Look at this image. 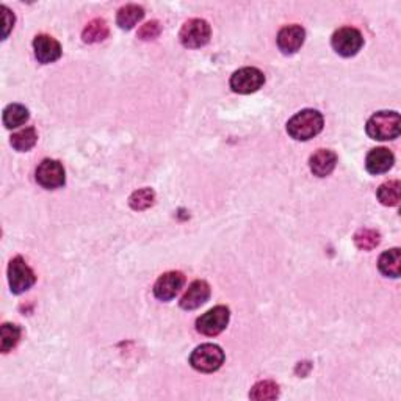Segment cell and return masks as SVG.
I'll return each instance as SVG.
<instances>
[{
    "label": "cell",
    "instance_id": "cell-17",
    "mask_svg": "<svg viewBox=\"0 0 401 401\" xmlns=\"http://www.w3.org/2000/svg\"><path fill=\"white\" fill-rule=\"evenodd\" d=\"M143 18H144V10L142 8V6L130 4V5L123 6V8H119L118 16H116V24L119 25V29L130 30Z\"/></svg>",
    "mask_w": 401,
    "mask_h": 401
},
{
    "label": "cell",
    "instance_id": "cell-6",
    "mask_svg": "<svg viewBox=\"0 0 401 401\" xmlns=\"http://www.w3.org/2000/svg\"><path fill=\"white\" fill-rule=\"evenodd\" d=\"M8 283L13 293L20 295L29 290V288L37 283L33 270L25 264L23 257H15L8 265Z\"/></svg>",
    "mask_w": 401,
    "mask_h": 401
},
{
    "label": "cell",
    "instance_id": "cell-27",
    "mask_svg": "<svg viewBox=\"0 0 401 401\" xmlns=\"http://www.w3.org/2000/svg\"><path fill=\"white\" fill-rule=\"evenodd\" d=\"M2 11H4V33H2V39L8 38V35L13 29V25H15V15L6 8V6H2Z\"/></svg>",
    "mask_w": 401,
    "mask_h": 401
},
{
    "label": "cell",
    "instance_id": "cell-25",
    "mask_svg": "<svg viewBox=\"0 0 401 401\" xmlns=\"http://www.w3.org/2000/svg\"><path fill=\"white\" fill-rule=\"evenodd\" d=\"M379 242H381V235H379V232L373 229H361L354 235V243L357 248L362 251H370L376 248Z\"/></svg>",
    "mask_w": 401,
    "mask_h": 401
},
{
    "label": "cell",
    "instance_id": "cell-4",
    "mask_svg": "<svg viewBox=\"0 0 401 401\" xmlns=\"http://www.w3.org/2000/svg\"><path fill=\"white\" fill-rule=\"evenodd\" d=\"M229 319V309L226 306H216L196 320V329L204 335L214 337L228 328Z\"/></svg>",
    "mask_w": 401,
    "mask_h": 401
},
{
    "label": "cell",
    "instance_id": "cell-21",
    "mask_svg": "<svg viewBox=\"0 0 401 401\" xmlns=\"http://www.w3.org/2000/svg\"><path fill=\"white\" fill-rule=\"evenodd\" d=\"M38 142V133L35 128H27L24 130H19L13 133L11 137V146L19 152H27Z\"/></svg>",
    "mask_w": 401,
    "mask_h": 401
},
{
    "label": "cell",
    "instance_id": "cell-11",
    "mask_svg": "<svg viewBox=\"0 0 401 401\" xmlns=\"http://www.w3.org/2000/svg\"><path fill=\"white\" fill-rule=\"evenodd\" d=\"M35 57L39 63L47 65V63L57 61L61 57V46L55 38L49 35H38L33 41Z\"/></svg>",
    "mask_w": 401,
    "mask_h": 401
},
{
    "label": "cell",
    "instance_id": "cell-12",
    "mask_svg": "<svg viewBox=\"0 0 401 401\" xmlns=\"http://www.w3.org/2000/svg\"><path fill=\"white\" fill-rule=\"evenodd\" d=\"M304 39L306 32L301 25H287L278 33V47L283 54H295L304 44Z\"/></svg>",
    "mask_w": 401,
    "mask_h": 401
},
{
    "label": "cell",
    "instance_id": "cell-5",
    "mask_svg": "<svg viewBox=\"0 0 401 401\" xmlns=\"http://www.w3.org/2000/svg\"><path fill=\"white\" fill-rule=\"evenodd\" d=\"M334 51L342 57H354L364 46L362 33L353 27H342L333 35L331 39Z\"/></svg>",
    "mask_w": 401,
    "mask_h": 401
},
{
    "label": "cell",
    "instance_id": "cell-19",
    "mask_svg": "<svg viewBox=\"0 0 401 401\" xmlns=\"http://www.w3.org/2000/svg\"><path fill=\"white\" fill-rule=\"evenodd\" d=\"M109 33H110L109 25L104 19H93L91 23H88L85 29H83L82 38L85 43L94 44V43H101V41H104L109 37Z\"/></svg>",
    "mask_w": 401,
    "mask_h": 401
},
{
    "label": "cell",
    "instance_id": "cell-23",
    "mask_svg": "<svg viewBox=\"0 0 401 401\" xmlns=\"http://www.w3.org/2000/svg\"><path fill=\"white\" fill-rule=\"evenodd\" d=\"M154 201H156V193L151 188H142L133 192L129 198V206L133 210H146L151 206H154Z\"/></svg>",
    "mask_w": 401,
    "mask_h": 401
},
{
    "label": "cell",
    "instance_id": "cell-18",
    "mask_svg": "<svg viewBox=\"0 0 401 401\" xmlns=\"http://www.w3.org/2000/svg\"><path fill=\"white\" fill-rule=\"evenodd\" d=\"M29 110L20 104H11L4 110V124L6 129H15L29 121Z\"/></svg>",
    "mask_w": 401,
    "mask_h": 401
},
{
    "label": "cell",
    "instance_id": "cell-15",
    "mask_svg": "<svg viewBox=\"0 0 401 401\" xmlns=\"http://www.w3.org/2000/svg\"><path fill=\"white\" fill-rule=\"evenodd\" d=\"M337 165V154L331 149H319L309 160L311 171L316 178H326Z\"/></svg>",
    "mask_w": 401,
    "mask_h": 401
},
{
    "label": "cell",
    "instance_id": "cell-3",
    "mask_svg": "<svg viewBox=\"0 0 401 401\" xmlns=\"http://www.w3.org/2000/svg\"><path fill=\"white\" fill-rule=\"evenodd\" d=\"M224 362L223 350L214 343H204L196 348L190 356L192 367L202 373H212L221 367Z\"/></svg>",
    "mask_w": 401,
    "mask_h": 401
},
{
    "label": "cell",
    "instance_id": "cell-13",
    "mask_svg": "<svg viewBox=\"0 0 401 401\" xmlns=\"http://www.w3.org/2000/svg\"><path fill=\"white\" fill-rule=\"evenodd\" d=\"M209 298H210V285L206 283V280H195V283L190 284L187 292L184 293V297H182L180 307L185 309V311H193V309H198L199 306H202Z\"/></svg>",
    "mask_w": 401,
    "mask_h": 401
},
{
    "label": "cell",
    "instance_id": "cell-14",
    "mask_svg": "<svg viewBox=\"0 0 401 401\" xmlns=\"http://www.w3.org/2000/svg\"><path fill=\"white\" fill-rule=\"evenodd\" d=\"M393 161H395V157L387 147H376V149H371L367 156L365 168L370 174H383L390 170Z\"/></svg>",
    "mask_w": 401,
    "mask_h": 401
},
{
    "label": "cell",
    "instance_id": "cell-8",
    "mask_svg": "<svg viewBox=\"0 0 401 401\" xmlns=\"http://www.w3.org/2000/svg\"><path fill=\"white\" fill-rule=\"evenodd\" d=\"M265 75L257 68H242L230 77V88L238 94H251L264 87Z\"/></svg>",
    "mask_w": 401,
    "mask_h": 401
},
{
    "label": "cell",
    "instance_id": "cell-9",
    "mask_svg": "<svg viewBox=\"0 0 401 401\" xmlns=\"http://www.w3.org/2000/svg\"><path fill=\"white\" fill-rule=\"evenodd\" d=\"M37 182L38 184L47 188V190H55L65 185L66 175H65V168L57 160L46 159L39 164L37 168Z\"/></svg>",
    "mask_w": 401,
    "mask_h": 401
},
{
    "label": "cell",
    "instance_id": "cell-10",
    "mask_svg": "<svg viewBox=\"0 0 401 401\" xmlns=\"http://www.w3.org/2000/svg\"><path fill=\"white\" fill-rule=\"evenodd\" d=\"M184 283L185 276L180 271H168L157 279L156 285H154V295L160 301H170L184 287Z\"/></svg>",
    "mask_w": 401,
    "mask_h": 401
},
{
    "label": "cell",
    "instance_id": "cell-1",
    "mask_svg": "<svg viewBox=\"0 0 401 401\" xmlns=\"http://www.w3.org/2000/svg\"><path fill=\"white\" fill-rule=\"evenodd\" d=\"M323 130V116L320 111L306 109L295 115L290 121L287 123V132L292 138L298 142H307L319 135Z\"/></svg>",
    "mask_w": 401,
    "mask_h": 401
},
{
    "label": "cell",
    "instance_id": "cell-22",
    "mask_svg": "<svg viewBox=\"0 0 401 401\" xmlns=\"http://www.w3.org/2000/svg\"><path fill=\"white\" fill-rule=\"evenodd\" d=\"M249 397L257 401L276 400L279 397V385L274 381H260L252 387Z\"/></svg>",
    "mask_w": 401,
    "mask_h": 401
},
{
    "label": "cell",
    "instance_id": "cell-7",
    "mask_svg": "<svg viewBox=\"0 0 401 401\" xmlns=\"http://www.w3.org/2000/svg\"><path fill=\"white\" fill-rule=\"evenodd\" d=\"M179 38L180 43L188 49L206 46L210 39V25L204 19H190L180 29Z\"/></svg>",
    "mask_w": 401,
    "mask_h": 401
},
{
    "label": "cell",
    "instance_id": "cell-24",
    "mask_svg": "<svg viewBox=\"0 0 401 401\" xmlns=\"http://www.w3.org/2000/svg\"><path fill=\"white\" fill-rule=\"evenodd\" d=\"M19 340H20V328L18 325H13V323H5L2 326V345H0L2 353H8V351L16 347Z\"/></svg>",
    "mask_w": 401,
    "mask_h": 401
},
{
    "label": "cell",
    "instance_id": "cell-20",
    "mask_svg": "<svg viewBox=\"0 0 401 401\" xmlns=\"http://www.w3.org/2000/svg\"><path fill=\"white\" fill-rule=\"evenodd\" d=\"M401 198V184L398 180H389L378 188V199L383 206H397Z\"/></svg>",
    "mask_w": 401,
    "mask_h": 401
},
{
    "label": "cell",
    "instance_id": "cell-2",
    "mask_svg": "<svg viewBox=\"0 0 401 401\" xmlns=\"http://www.w3.org/2000/svg\"><path fill=\"white\" fill-rule=\"evenodd\" d=\"M400 115L397 111H378L367 123L369 137L378 142L395 140L400 135Z\"/></svg>",
    "mask_w": 401,
    "mask_h": 401
},
{
    "label": "cell",
    "instance_id": "cell-26",
    "mask_svg": "<svg viewBox=\"0 0 401 401\" xmlns=\"http://www.w3.org/2000/svg\"><path fill=\"white\" fill-rule=\"evenodd\" d=\"M161 32V27L157 23V20H151V23L144 24L142 29L138 30V38L143 39V41H151V39H156Z\"/></svg>",
    "mask_w": 401,
    "mask_h": 401
},
{
    "label": "cell",
    "instance_id": "cell-16",
    "mask_svg": "<svg viewBox=\"0 0 401 401\" xmlns=\"http://www.w3.org/2000/svg\"><path fill=\"white\" fill-rule=\"evenodd\" d=\"M379 271L387 278H398L401 273V252L398 248L385 251L378 260Z\"/></svg>",
    "mask_w": 401,
    "mask_h": 401
}]
</instances>
